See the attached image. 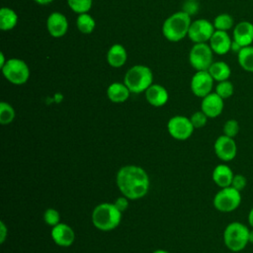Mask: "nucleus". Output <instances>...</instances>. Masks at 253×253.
<instances>
[{
  "label": "nucleus",
  "mask_w": 253,
  "mask_h": 253,
  "mask_svg": "<svg viewBox=\"0 0 253 253\" xmlns=\"http://www.w3.org/2000/svg\"><path fill=\"white\" fill-rule=\"evenodd\" d=\"M128 201H129V200H128L126 197H125V196L122 195L121 197H119V198L116 199L114 205H115L122 212H124V211H126L127 208H128Z\"/></svg>",
  "instance_id": "nucleus-35"
},
{
  "label": "nucleus",
  "mask_w": 253,
  "mask_h": 253,
  "mask_svg": "<svg viewBox=\"0 0 253 253\" xmlns=\"http://www.w3.org/2000/svg\"><path fill=\"white\" fill-rule=\"evenodd\" d=\"M144 93L147 103L157 108L164 106L169 99L168 91L160 84H151Z\"/></svg>",
  "instance_id": "nucleus-18"
},
{
  "label": "nucleus",
  "mask_w": 253,
  "mask_h": 253,
  "mask_svg": "<svg viewBox=\"0 0 253 253\" xmlns=\"http://www.w3.org/2000/svg\"><path fill=\"white\" fill-rule=\"evenodd\" d=\"M223 101L224 100L219 97L215 92H211L206 97L202 98L201 110L207 115L209 119L217 118L219 115H221L223 111Z\"/></svg>",
  "instance_id": "nucleus-14"
},
{
  "label": "nucleus",
  "mask_w": 253,
  "mask_h": 253,
  "mask_svg": "<svg viewBox=\"0 0 253 253\" xmlns=\"http://www.w3.org/2000/svg\"><path fill=\"white\" fill-rule=\"evenodd\" d=\"M191 16L184 11L170 15L162 25V34L169 42H177L188 36L191 26Z\"/></svg>",
  "instance_id": "nucleus-3"
},
{
  "label": "nucleus",
  "mask_w": 253,
  "mask_h": 253,
  "mask_svg": "<svg viewBox=\"0 0 253 253\" xmlns=\"http://www.w3.org/2000/svg\"><path fill=\"white\" fill-rule=\"evenodd\" d=\"M50 236L52 241L61 247L71 246L75 240L74 230L71 228V226L63 222H59L51 227Z\"/></svg>",
  "instance_id": "nucleus-13"
},
{
  "label": "nucleus",
  "mask_w": 253,
  "mask_h": 253,
  "mask_svg": "<svg viewBox=\"0 0 253 253\" xmlns=\"http://www.w3.org/2000/svg\"><path fill=\"white\" fill-rule=\"evenodd\" d=\"M183 11L185 13H187L188 15L192 16L194 14H196L199 10V4L197 3V1H193V0H186V3L183 5Z\"/></svg>",
  "instance_id": "nucleus-34"
},
{
  "label": "nucleus",
  "mask_w": 253,
  "mask_h": 253,
  "mask_svg": "<svg viewBox=\"0 0 253 253\" xmlns=\"http://www.w3.org/2000/svg\"><path fill=\"white\" fill-rule=\"evenodd\" d=\"M0 58H1V61H0V67L2 68V67L5 65V63L7 62V60H5V55H4V53H3V52H0Z\"/></svg>",
  "instance_id": "nucleus-40"
},
{
  "label": "nucleus",
  "mask_w": 253,
  "mask_h": 253,
  "mask_svg": "<svg viewBox=\"0 0 253 253\" xmlns=\"http://www.w3.org/2000/svg\"><path fill=\"white\" fill-rule=\"evenodd\" d=\"M248 224L251 228H253V207L250 209L249 212H248Z\"/></svg>",
  "instance_id": "nucleus-38"
},
{
  "label": "nucleus",
  "mask_w": 253,
  "mask_h": 253,
  "mask_svg": "<svg viewBox=\"0 0 253 253\" xmlns=\"http://www.w3.org/2000/svg\"><path fill=\"white\" fill-rule=\"evenodd\" d=\"M16 117L14 108L7 102L0 103V124L3 126L10 125Z\"/></svg>",
  "instance_id": "nucleus-27"
},
{
  "label": "nucleus",
  "mask_w": 253,
  "mask_h": 253,
  "mask_svg": "<svg viewBox=\"0 0 253 253\" xmlns=\"http://www.w3.org/2000/svg\"><path fill=\"white\" fill-rule=\"evenodd\" d=\"M213 151L219 160L229 162L237 154V144L234 138L221 134L214 140Z\"/></svg>",
  "instance_id": "nucleus-11"
},
{
  "label": "nucleus",
  "mask_w": 253,
  "mask_h": 253,
  "mask_svg": "<svg viewBox=\"0 0 253 253\" xmlns=\"http://www.w3.org/2000/svg\"><path fill=\"white\" fill-rule=\"evenodd\" d=\"M67 4L73 12L79 15L88 13L92 7V0H67Z\"/></svg>",
  "instance_id": "nucleus-29"
},
{
  "label": "nucleus",
  "mask_w": 253,
  "mask_h": 253,
  "mask_svg": "<svg viewBox=\"0 0 253 253\" xmlns=\"http://www.w3.org/2000/svg\"><path fill=\"white\" fill-rule=\"evenodd\" d=\"M239 130H240L239 123L234 119L227 120L222 126V132H223L222 134L232 138H234L238 134Z\"/></svg>",
  "instance_id": "nucleus-30"
},
{
  "label": "nucleus",
  "mask_w": 253,
  "mask_h": 253,
  "mask_svg": "<svg viewBox=\"0 0 253 253\" xmlns=\"http://www.w3.org/2000/svg\"><path fill=\"white\" fill-rule=\"evenodd\" d=\"M8 236V227L3 220L0 221V243L3 244Z\"/></svg>",
  "instance_id": "nucleus-36"
},
{
  "label": "nucleus",
  "mask_w": 253,
  "mask_h": 253,
  "mask_svg": "<svg viewBox=\"0 0 253 253\" xmlns=\"http://www.w3.org/2000/svg\"><path fill=\"white\" fill-rule=\"evenodd\" d=\"M208 71L210 72L213 80L217 82L228 80V78L231 75V69L229 65L224 61L212 62V64L210 66Z\"/></svg>",
  "instance_id": "nucleus-22"
},
{
  "label": "nucleus",
  "mask_w": 253,
  "mask_h": 253,
  "mask_svg": "<svg viewBox=\"0 0 253 253\" xmlns=\"http://www.w3.org/2000/svg\"><path fill=\"white\" fill-rule=\"evenodd\" d=\"M249 227L240 221L229 222L222 234L225 247L235 253L242 251L249 243Z\"/></svg>",
  "instance_id": "nucleus-4"
},
{
  "label": "nucleus",
  "mask_w": 253,
  "mask_h": 253,
  "mask_svg": "<svg viewBox=\"0 0 253 253\" xmlns=\"http://www.w3.org/2000/svg\"><path fill=\"white\" fill-rule=\"evenodd\" d=\"M53 0H35V2H37L40 5H47L49 3H51Z\"/></svg>",
  "instance_id": "nucleus-39"
},
{
  "label": "nucleus",
  "mask_w": 253,
  "mask_h": 253,
  "mask_svg": "<svg viewBox=\"0 0 253 253\" xmlns=\"http://www.w3.org/2000/svg\"><path fill=\"white\" fill-rule=\"evenodd\" d=\"M43 221L46 225L53 227L60 222L59 211L53 208H48L43 212Z\"/></svg>",
  "instance_id": "nucleus-31"
},
{
  "label": "nucleus",
  "mask_w": 253,
  "mask_h": 253,
  "mask_svg": "<svg viewBox=\"0 0 253 253\" xmlns=\"http://www.w3.org/2000/svg\"><path fill=\"white\" fill-rule=\"evenodd\" d=\"M233 41L242 47L252 45L253 42V24L248 21L239 22L233 29Z\"/></svg>",
  "instance_id": "nucleus-17"
},
{
  "label": "nucleus",
  "mask_w": 253,
  "mask_h": 253,
  "mask_svg": "<svg viewBox=\"0 0 253 253\" xmlns=\"http://www.w3.org/2000/svg\"><path fill=\"white\" fill-rule=\"evenodd\" d=\"M208 119L209 118L207 117V115L202 110L193 113L192 116L190 117L192 125L194 126L195 128L204 127L207 125V123H208Z\"/></svg>",
  "instance_id": "nucleus-32"
},
{
  "label": "nucleus",
  "mask_w": 253,
  "mask_h": 253,
  "mask_svg": "<svg viewBox=\"0 0 253 253\" xmlns=\"http://www.w3.org/2000/svg\"><path fill=\"white\" fill-rule=\"evenodd\" d=\"M213 78L208 70L197 71L190 83L191 91L193 94L199 98H204L212 91L213 87Z\"/></svg>",
  "instance_id": "nucleus-12"
},
{
  "label": "nucleus",
  "mask_w": 253,
  "mask_h": 253,
  "mask_svg": "<svg viewBox=\"0 0 253 253\" xmlns=\"http://www.w3.org/2000/svg\"><path fill=\"white\" fill-rule=\"evenodd\" d=\"M215 29L213 24L206 19H198L191 23L188 37L195 43L210 42Z\"/></svg>",
  "instance_id": "nucleus-10"
},
{
  "label": "nucleus",
  "mask_w": 253,
  "mask_h": 253,
  "mask_svg": "<svg viewBox=\"0 0 253 253\" xmlns=\"http://www.w3.org/2000/svg\"><path fill=\"white\" fill-rule=\"evenodd\" d=\"M130 91L125 83L114 82L107 88V97L113 103H124L129 97Z\"/></svg>",
  "instance_id": "nucleus-21"
},
{
  "label": "nucleus",
  "mask_w": 253,
  "mask_h": 253,
  "mask_svg": "<svg viewBox=\"0 0 253 253\" xmlns=\"http://www.w3.org/2000/svg\"><path fill=\"white\" fill-rule=\"evenodd\" d=\"M153 74L149 67L141 64L130 67L124 77V83L129 89L130 93L139 94L145 92L153 84Z\"/></svg>",
  "instance_id": "nucleus-5"
},
{
  "label": "nucleus",
  "mask_w": 253,
  "mask_h": 253,
  "mask_svg": "<svg viewBox=\"0 0 253 253\" xmlns=\"http://www.w3.org/2000/svg\"><path fill=\"white\" fill-rule=\"evenodd\" d=\"M213 27L217 31H224L227 32L230 30L234 25V20L231 15L227 13H222L217 15L213 20Z\"/></svg>",
  "instance_id": "nucleus-26"
},
{
  "label": "nucleus",
  "mask_w": 253,
  "mask_h": 253,
  "mask_svg": "<svg viewBox=\"0 0 253 253\" xmlns=\"http://www.w3.org/2000/svg\"><path fill=\"white\" fill-rule=\"evenodd\" d=\"M123 212L111 203H102L96 206L91 214L93 225L101 231H110L117 228L122 221Z\"/></svg>",
  "instance_id": "nucleus-2"
},
{
  "label": "nucleus",
  "mask_w": 253,
  "mask_h": 253,
  "mask_svg": "<svg viewBox=\"0 0 253 253\" xmlns=\"http://www.w3.org/2000/svg\"><path fill=\"white\" fill-rule=\"evenodd\" d=\"M194 126L190 118L185 116H174L167 123V130L171 137L176 140H187L194 132Z\"/></svg>",
  "instance_id": "nucleus-9"
},
{
  "label": "nucleus",
  "mask_w": 253,
  "mask_h": 253,
  "mask_svg": "<svg viewBox=\"0 0 253 253\" xmlns=\"http://www.w3.org/2000/svg\"><path fill=\"white\" fill-rule=\"evenodd\" d=\"M237 60L242 69L253 73V45L242 47L237 53Z\"/></svg>",
  "instance_id": "nucleus-24"
},
{
  "label": "nucleus",
  "mask_w": 253,
  "mask_h": 253,
  "mask_svg": "<svg viewBox=\"0 0 253 253\" xmlns=\"http://www.w3.org/2000/svg\"><path fill=\"white\" fill-rule=\"evenodd\" d=\"M193 1H197V0H193Z\"/></svg>",
  "instance_id": "nucleus-43"
},
{
  "label": "nucleus",
  "mask_w": 253,
  "mask_h": 253,
  "mask_svg": "<svg viewBox=\"0 0 253 253\" xmlns=\"http://www.w3.org/2000/svg\"><path fill=\"white\" fill-rule=\"evenodd\" d=\"M249 243L253 244V228H251L249 231Z\"/></svg>",
  "instance_id": "nucleus-41"
},
{
  "label": "nucleus",
  "mask_w": 253,
  "mask_h": 253,
  "mask_svg": "<svg viewBox=\"0 0 253 253\" xmlns=\"http://www.w3.org/2000/svg\"><path fill=\"white\" fill-rule=\"evenodd\" d=\"M233 176H234V173L232 169L224 163L216 165L213 168L211 173V179L213 183L217 187H219V189L231 186Z\"/></svg>",
  "instance_id": "nucleus-19"
},
{
  "label": "nucleus",
  "mask_w": 253,
  "mask_h": 253,
  "mask_svg": "<svg viewBox=\"0 0 253 253\" xmlns=\"http://www.w3.org/2000/svg\"><path fill=\"white\" fill-rule=\"evenodd\" d=\"M213 51L207 42L195 43L189 53V62L197 71L209 70L212 64Z\"/></svg>",
  "instance_id": "nucleus-8"
},
{
  "label": "nucleus",
  "mask_w": 253,
  "mask_h": 253,
  "mask_svg": "<svg viewBox=\"0 0 253 253\" xmlns=\"http://www.w3.org/2000/svg\"><path fill=\"white\" fill-rule=\"evenodd\" d=\"M241 48H242V46L238 43V42H236L235 41H233L232 40V43H231V50L232 51H234V52H239L240 50H241Z\"/></svg>",
  "instance_id": "nucleus-37"
},
{
  "label": "nucleus",
  "mask_w": 253,
  "mask_h": 253,
  "mask_svg": "<svg viewBox=\"0 0 253 253\" xmlns=\"http://www.w3.org/2000/svg\"><path fill=\"white\" fill-rule=\"evenodd\" d=\"M152 253H170V252H168V251H166L164 249H156Z\"/></svg>",
  "instance_id": "nucleus-42"
},
{
  "label": "nucleus",
  "mask_w": 253,
  "mask_h": 253,
  "mask_svg": "<svg viewBox=\"0 0 253 253\" xmlns=\"http://www.w3.org/2000/svg\"><path fill=\"white\" fill-rule=\"evenodd\" d=\"M241 200V192L229 186L220 188V190L216 192L212 204L216 211L226 213L234 211L240 206Z\"/></svg>",
  "instance_id": "nucleus-6"
},
{
  "label": "nucleus",
  "mask_w": 253,
  "mask_h": 253,
  "mask_svg": "<svg viewBox=\"0 0 253 253\" xmlns=\"http://www.w3.org/2000/svg\"><path fill=\"white\" fill-rule=\"evenodd\" d=\"M18 23L17 13L8 7H3L0 10V29L2 31H10L16 27Z\"/></svg>",
  "instance_id": "nucleus-23"
},
{
  "label": "nucleus",
  "mask_w": 253,
  "mask_h": 253,
  "mask_svg": "<svg viewBox=\"0 0 253 253\" xmlns=\"http://www.w3.org/2000/svg\"><path fill=\"white\" fill-rule=\"evenodd\" d=\"M76 26L82 34L87 35L91 34L94 31L96 27V22L91 15H89L88 13H83L78 15L76 19Z\"/></svg>",
  "instance_id": "nucleus-25"
},
{
  "label": "nucleus",
  "mask_w": 253,
  "mask_h": 253,
  "mask_svg": "<svg viewBox=\"0 0 253 253\" xmlns=\"http://www.w3.org/2000/svg\"><path fill=\"white\" fill-rule=\"evenodd\" d=\"M246 186H247L246 177L242 174H234L232 182H231V187H233L237 191L241 192L246 188Z\"/></svg>",
  "instance_id": "nucleus-33"
},
{
  "label": "nucleus",
  "mask_w": 253,
  "mask_h": 253,
  "mask_svg": "<svg viewBox=\"0 0 253 253\" xmlns=\"http://www.w3.org/2000/svg\"><path fill=\"white\" fill-rule=\"evenodd\" d=\"M46 28L51 37L60 38L63 37L68 30V21L62 13L53 12L47 17Z\"/></svg>",
  "instance_id": "nucleus-15"
},
{
  "label": "nucleus",
  "mask_w": 253,
  "mask_h": 253,
  "mask_svg": "<svg viewBox=\"0 0 253 253\" xmlns=\"http://www.w3.org/2000/svg\"><path fill=\"white\" fill-rule=\"evenodd\" d=\"M127 59V52L124 45L120 43L113 44L107 52V61L110 66L119 68L125 65Z\"/></svg>",
  "instance_id": "nucleus-20"
},
{
  "label": "nucleus",
  "mask_w": 253,
  "mask_h": 253,
  "mask_svg": "<svg viewBox=\"0 0 253 253\" xmlns=\"http://www.w3.org/2000/svg\"><path fill=\"white\" fill-rule=\"evenodd\" d=\"M1 69L4 77L14 85L25 84L30 78V68L20 58L7 59V62Z\"/></svg>",
  "instance_id": "nucleus-7"
},
{
  "label": "nucleus",
  "mask_w": 253,
  "mask_h": 253,
  "mask_svg": "<svg viewBox=\"0 0 253 253\" xmlns=\"http://www.w3.org/2000/svg\"><path fill=\"white\" fill-rule=\"evenodd\" d=\"M209 42L213 53L222 55L231 50L232 40L227 32L215 30Z\"/></svg>",
  "instance_id": "nucleus-16"
},
{
  "label": "nucleus",
  "mask_w": 253,
  "mask_h": 253,
  "mask_svg": "<svg viewBox=\"0 0 253 253\" xmlns=\"http://www.w3.org/2000/svg\"><path fill=\"white\" fill-rule=\"evenodd\" d=\"M219 97H221L223 100L230 98L234 93V86L229 80L220 81L215 86L214 91Z\"/></svg>",
  "instance_id": "nucleus-28"
},
{
  "label": "nucleus",
  "mask_w": 253,
  "mask_h": 253,
  "mask_svg": "<svg viewBox=\"0 0 253 253\" xmlns=\"http://www.w3.org/2000/svg\"><path fill=\"white\" fill-rule=\"evenodd\" d=\"M116 184L122 195L130 201L141 199L148 193L150 180L142 167L126 165L117 172Z\"/></svg>",
  "instance_id": "nucleus-1"
}]
</instances>
